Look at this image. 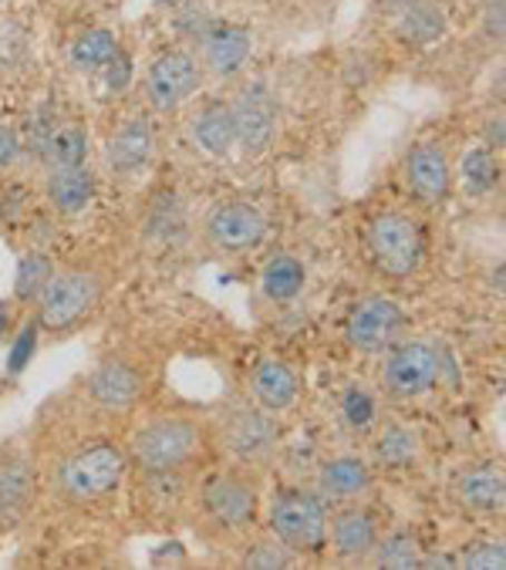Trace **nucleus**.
Wrapping results in <instances>:
<instances>
[{
  "label": "nucleus",
  "instance_id": "f257e3e1",
  "mask_svg": "<svg viewBox=\"0 0 506 570\" xmlns=\"http://www.w3.org/2000/svg\"><path fill=\"white\" fill-rule=\"evenodd\" d=\"M200 442H203V432L193 419L166 415V419L143 425L133 435V460L153 476L176 473L200 452Z\"/></svg>",
  "mask_w": 506,
  "mask_h": 570
},
{
  "label": "nucleus",
  "instance_id": "f03ea898",
  "mask_svg": "<svg viewBox=\"0 0 506 570\" xmlns=\"http://www.w3.org/2000/svg\"><path fill=\"white\" fill-rule=\"evenodd\" d=\"M125 466L129 460L115 442H91L61 466V493L71 503H95L118 490Z\"/></svg>",
  "mask_w": 506,
  "mask_h": 570
},
{
  "label": "nucleus",
  "instance_id": "7ed1b4c3",
  "mask_svg": "<svg viewBox=\"0 0 506 570\" xmlns=\"http://www.w3.org/2000/svg\"><path fill=\"white\" fill-rule=\"evenodd\" d=\"M368 250L378 264V271L389 277H409L419 271L426 240L419 223L406 213H382L368 230Z\"/></svg>",
  "mask_w": 506,
  "mask_h": 570
},
{
  "label": "nucleus",
  "instance_id": "20e7f679",
  "mask_svg": "<svg viewBox=\"0 0 506 570\" xmlns=\"http://www.w3.org/2000/svg\"><path fill=\"white\" fill-rule=\"evenodd\" d=\"M101 301V281L91 271H65L41 291V324L48 331H68L88 317Z\"/></svg>",
  "mask_w": 506,
  "mask_h": 570
},
{
  "label": "nucleus",
  "instance_id": "39448f33",
  "mask_svg": "<svg viewBox=\"0 0 506 570\" xmlns=\"http://www.w3.org/2000/svg\"><path fill=\"white\" fill-rule=\"evenodd\" d=\"M271 530L288 550H318L328 537L324 503L311 493H281L271 507Z\"/></svg>",
  "mask_w": 506,
  "mask_h": 570
},
{
  "label": "nucleus",
  "instance_id": "423d86ee",
  "mask_svg": "<svg viewBox=\"0 0 506 570\" xmlns=\"http://www.w3.org/2000/svg\"><path fill=\"white\" fill-rule=\"evenodd\" d=\"M220 439L240 466H264L278 452L281 429L267 409H240L223 422Z\"/></svg>",
  "mask_w": 506,
  "mask_h": 570
},
{
  "label": "nucleus",
  "instance_id": "0eeeda50",
  "mask_svg": "<svg viewBox=\"0 0 506 570\" xmlns=\"http://www.w3.org/2000/svg\"><path fill=\"white\" fill-rule=\"evenodd\" d=\"M233 126H236V142L243 146L246 156H261L271 149L274 132H278V101L264 85L246 88L233 105Z\"/></svg>",
  "mask_w": 506,
  "mask_h": 570
},
{
  "label": "nucleus",
  "instance_id": "6e6552de",
  "mask_svg": "<svg viewBox=\"0 0 506 570\" xmlns=\"http://www.w3.org/2000/svg\"><path fill=\"white\" fill-rule=\"evenodd\" d=\"M267 234V219L257 206L250 203H223L206 219V237L223 254L253 250Z\"/></svg>",
  "mask_w": 506,
  "mask_h": 570
},
{
  "label": "nucleus",
  "instance_id": "1a4fd4ad",
  "mask_svg": "<svg viewBox=\"0 0 506 570\" xmlns=\"http://www.w3.org/2000/svg\"><path fill=\"white\" fill-rule=\"evenodd\" d=\"M439 355L426 341H406L386 365V389L392 399H419L436 385Z\"/></svg>",
  "mask_w": 506,
  "mask_h": 570
},
{
  "label": "nucleus",
  "instance_id": "9d476101",
  "mask_svg": "<svg viewBox=\"0 0 506 570\" xmlns=\"http://www.w3.org/2000/svg\"><path fill=\"white\" fill-rule=\"evenodd\" d=\"M406 327V314L389 297H368L348 317V341L358 352H382Z\"/></svg>",
  "mask_w": 506,
  "mask_h": 570
},
{
  "label": "nucleus",
  "instance_id": "9b49d317",
  "mask_svg": "<svg viewBox=\"0 0 506 570\" xmlns=\"http://www.w3.org/2000/svg\"><path fill=\"white\" fill-rule=\"evenodd\" d=\"M196 85H200V65L186 51L159 55L149 68V78H146L149 101L159 111H173L176 105H183L196 91Z\"/></svg>",
  "mask_w": 506,
  "mask_h": 570
},
{
  "label": "nucleus",
  "instance_id": "f8f14e48",
  "mask_svg": "<svg viewBox=\"0 0 506 570\" xmlns=\"http://www.w3.org/2000/svg\"><path fill=\"white\" fill-rule=\"evenodd\" d=\"M203 507L220 527H246L257 517V490L240 476H213L203 487Z\"/></svg>",
  "mask_w": 506,
  "mask_h": 570
},
{
  "label": "nucleus",
  "instance_id": "ddd939ff",
  "mask_svg": "<svg viewBox=\"0 0 506 570\" xmlns=\"http://www.w3.org/2000/svg\"><path fill=\"white\" fill-rule=\"evenodd\" d=\"M88 395L95 405H101L108 412L133 409L143 395V375L129 362H115V358L101 362L88 375Z\"/></svg>",
  "mask_w": 506,
  "mask_h": 570
},
{
  "label": "nucleus",
  "instance_id": "4468645a",
  "mask_svg": "<svg viewBox=\"0 0 506 570\" xmlns=\"http://www.w3.org/2000/svg\"><path fill=\"white\" fill-rule=\"evenodd\" d=\"M449 156L436 142H422L409 156V186L426 203H442L449 196Z\"/></svg>",
  "mask_w": 506,
  "mask_h": 570
},
{
  "label": "nucleus",
  "instance_id": "2eb2a0df",
  "mask_svg": "<svg viewBox=\"0 0 506 570\" xmlns=\"http://www.w3.org/2000/svg\"><path fill=\"white\" fill-rule=\"evenodd\" d=\"M153 129L146 119H133V122H125L105 146V159L108 166L118 173V176H133L139 173L149 159H153Z\"/></svg>",
  "mask_w": 506,
  "mask_h": 570
},
{
  "label": "nucleus",
  "instance_id": "dca6fc26",
  "mask_svg": "<svg viewBox=\"0 0 506 570\" xmlns=\"http://www.w3.org/2000/svg\"><path fill=\"white\" fill-rule=\"evenodd\" d=\"M298 389H301V385H298L294 368L284 365V362H274V358L261 362L257 368H253V379H250L253 399H257V405L267 409V412H284V409H291L294 399H298Z\"/></svg>",
  "mask_w": 506,
  "mask_h": 570
},
{
  "label": "nucleus",
  "instance_id": "f3484780",
  "mask_svg": "<svg viewBox=\"0 0 506 570\" xmlns=\"http://www.w3.org/2000/svg\"><path fill=\"white\" fill-rule=\"evenodd\" d=\"M95 196V173L78 163V166H55L48 176V199L58 213H81Z\"/></svg>",
  "mask_w": 506,
  "mask_h": 570
},
{
  "label": "nucleus",
  "instance_id": "a211bd4d",
  "mask_svg": "<svg viewBox=\"0 0 506 570\" xmlns=\"http://www.w3.org/2000/svg\"><path fill=\"white\" fill-rule=\"evenodd\" d=\"M35 470L25 455H8L0 460V523H14L25 507L31 503Z\"/></svg>",
  "mask_w": 506,
  "mask_h": 570
},
{
  "label": "nucleus",
  "instance_id": "6ab92c4d",
  "mask_svg": "<svg viewBox=\"0 0 506 570\" xmlns=\"http://www.w3.org/2000/svg\"><path fill=\"white\" fill-rule=\"evenodd\" d=\"M331 540L341 560H364L371 557V547L378 540L374 533V520L364 510H344L338 513L334 527H331Z\"/></svg>",
  "mask_w": 506,
  "mask_h": 570
},
{
  "label": "nucleus",
  "instance_id": "aec40b11",
  "mask_svg": "<svg viewBox=\"0 0 506 570\" xmlns=\"http://www.w3.org/2000/svg\"><path fill=\"white\" fill-rule=\"evenodd\" d=\"M371 487V470L358 455H338L321 470V493L331 500H354Z\"/></svg>",
  "mask_w": 506,
  "mask_h": 570
},
{
  "label": "nucleus",
  "instance_id": "412c9836",
  "mask_svg": "<svg viewBox=\"0 0 506 570\" xmlns=\"http://www.w3.org/2000/svg\"><path fill=\"white\" fill-rule=\"evenodd\" d=\"M456 497H459L469 510H479V513L503 510V500H506L503 473L493 470V466L469 470V473H463V476L456 480Z\"/></svg>",
  "mask_w": 506,
  "mask_h": 570
},
{
  "label": "nucleus",
  "instance_id": "4be33fe9",
  "mask_svg": "<svg viewBox=\"0 0 506 570\" xmlns=\"http://www.w3.org/2000/svg\"><path fill=\"white\" fill-rule=\"evenodd\" d=\"M250 58V31L246 28H220L206 41V65L216 75H236Z\"/></svg>",
  "mask_w": 506,
  "mask_h": 570
},
{
  "label": "nucleus",
  "instance_id": "5701e85b",
  "mask_svg": "<svg viewBox=\"0 0 506 570\" xmlns=\"http://www.w3.org/2000/svg\"><path fill=\"white\" fill-rule=\"evenodd\" d=\"M193 136L203 153L210 156H226L236 146V126H233V111L230 105H213L193 126Z\"/></svg>",
  "mask_w": 506,
  "mask_h": 570
},
{
  "label": "nucleus",
  "instance_id": "b1692460",
  "mask_svg": "<svg viewBox=\"0 0 506 570\" xmlns=\"http://www.w3.org/2000/svg\"><path fill=\"white\" fill-rule=\"evenodd\" d=\"M261 287H264V294H267L271 301H291V297H298L301 287H304V264L294 261V257H288V254L274 257V261L264 267Z\"/></svg>",
  "mask_w": 506,
  "mask_h": 570
},
{
  "label": "nucleus",
  "instance_id": "393cba45",
  "mask_svg": "<svg viewBox=\"0 0 506 570\" xmlns=\"http://www.w3.org/2000/svg\"><path fill=\"white\" fill-rule=\"evenodd\" d=\"M371 557L378 567H389V570H412L419 567L422 560V550H419V540L412 533H389L386 540H374L371 547Z\"/></svg>",
  "mask_w": 506,
  "mask_h": 570
},
{
  "label": "nucleus",
  "instance_id": "a878e982",
  "mask_svg": "<svg viewBox=\"0 0 506 570\" xmlns=\"http://www.w3.org/2000/svg\"><path fill=\"white\" fill-rule=\"evenodd\" d=\"M374 460L389 466V470H402L416 460V435L402 425H389L374 442Z\"/></svg>",
  "mask_w": 506,
  "mask_h": 570
},
{
  "label": "nucleus",
  "instance_id": "bb28decb",
  "mask_svg": "<svg viewBox=\"0 0 506 570\" xmlns=\"http://www.w3.org/2000/svg\"><path fill=\"white\" fill-rule=\"evenodd\" d=\"M118 41L111 31H85L75 45H71V65L75 68H101L115 58Z\"/></svg>",
  "mask_w": 506,
  "mask_h": 570
},
{
  "label": "nucleus",
  "instance_id": "cd10ccee",
  "mask_svg": "<svg viewBox=\"0 0 506 570\" xmlns=\"http://www.w3.org/2000/svg\"><path fill=\"white\" fill-rule=\"evenodd\" d=\"M51 277H55V267H51L48 254H28V257L18 264V281H14L18 301H35V297H41V291L48 287Z\"/></svg>",
  "mask_w": 506,
  "mask_h": 570
},
{
  "label": "nucleus",
  "instance_id": "c85d7f7f",
  "mask_svg": "<svg viewBox=\"0 0 506 570\" xmlns=\"http://www.w3.org/2000/svg\"><path fill=\"white\" fill-rule=\"evenodd\" d=\"M463 179H466V186L476 189V193L493 189L496 179H499V163H496V156H493L489 149H473V153H466V156H463Z\"/></svg>",
  "mask_w": 506,
  "mask_h": 570
},
{
  "label": "nucleus",
  "instance_id": "c756f323",
  "mask_svg": "<svg viewBox=\"0 0 506 570\" xmlns=\"http://www.w3.org/2000/svg\"><path fill=\"white\" fill-rule=\"evenodd\" d=\"M48 153H51L55 166H78V163H85L88 139H85L81 129L68 126V129H61V132H55V136L48 139Z\"/></svg>",
  "mask_w": 506,
  "mask_h": 570
},
{
  "label": "nucleus",
  "instance_id": "7c9ffc66",
  "mask_svg": "<svg viewBox=\"0 0 506 570\" xmlns=\"http://www.w3.org/2000/svg\"><path fill=\"white\" fill-rule=\"evenodd\" d=\"M341 412H344V422L351 425V429H368L371 422H374V415H378V409H374V399L361 389V385H351L348 392H344V399H341Z\"/></svg>",
  "mask_w": 506,
  "mask_h": 570
},
{
  "label": "nucleus",
  "instance_id": "2f4dec72",
  "mask_svg": "<svg viewBox=\"0 0 506 570\" xmlns=\"http://www.w3.org/2000/svg\"><path fill=\"white\" fill-rule=\"evenodd\" d=\"M442 28H446V21H442V14L436 11V8H412L409 14H406V21H402V35L412 41H432V38H439L442 35Z\"/></svg>",
  "mask_w": 506,
  "mask_h": 570
},
{
  "label": "nucleus",
  "instance_id": "473e14b6",
  "mask_svg": "<svg viewBox=\"0 0 506 570\" xmlns=\"http://www.w3.org/2000/svg\"><path fill=\"white\" fill-rule=\"evenodd\" d=\"M463 567H469V570H503L506 567L503 543L499 540H479V543L466 547Z\"/></svg>",
  "mask_w": 506,
  "mask_h": 570
},
{
  "label": "nucleus",
  "instance_id": "72a5a7b5",
  "mask_svg": "<svg viewBox=\"0 0 506 570\" xmlns=\"http://www.w3.org/2000/svg\"><path fill=\"white\" fill-rule=\"evenodd\" d=\"M243 563L246 567H257V570H278V567H288L291 557H288V547L281 540H271V543H257V547H253Z\"/></svg>",
  "mask_w": 506,
  "mask_h": 570
},
{
  "label": "nucleus",
  "instance_id": "f704fd0d",
  "mask_svg": "<svg viewBox=\"0 0 506 570\" xmlns=\"http://www.w3.org/2000/svg\"><path fill=\"white\" fill-rule=\"evenodd\" d=\"M35 345H38V331H35V324H31V327L21 334L18 345H14V355H11V372H21V368L28 365V358H31Z\"/></svg>",
  "mask_w": 506,
  "mask_h": 570
},
{
  "label": "nucleus",
  "instance_id": "c9c22d12",
  "mask_svg": "<svg viewBox=\"0 0 506 570\" xmlns=\"http://www.w3.org/2000/svg\"><path fill=\"white\" fill-rule=\"evenodd\" d=\"M18 153H21V139H18V132H14V129H8V126H0V169L11 166V163L18 159Z\"/></svg>",
  "mask_w": 506,
  "mask_h": 570
},
{
  "label": "nucleus",
  "instance_id": "e433bc0d",
  "mask_svg": "<svg viewBox=\"0 0 506 570\" xmlns=\"http://www.w3.org/2000/svg\"><path fill=\"white\" fill-rule=\"evenodd\" d=\"M115 65H111V71H108V85L118 91V88H125L129 85V75H133V65H129V58H125L121 51H115V58H111Z\"/></svg>",
  "mask_w": 506,
  "mask_h": 570
},
{
  "label": "nucleus",
  "instance_id": "4c0bfd02",
  "mask_svg": "<svg viewBox=\"0 0 506 570\" xmlns=\"http://www.w3.org/2000/svg\"><path fill=\"white\" fill-rule=\"evenodd\" d=\"M486 146L489 149H503V119L499 116L486 126Z\"/></svg>",
  "mask_w": 506,
  "mask_h": 570
},
{
  "label": "nucleus",
  "instance_id": "58836bf2",
  "mask_svg": "<svg viewBox=\"0 0 506 570\" xmlns=\"http://www.w3.org/2000/svg\"><path fill=\"white\" fill-rule=\"evenodd\" d=\"M459 560H453V557H446V553H439V557H422L419 560V567H456Z\"/></svg>",
  "mask_w": 506,
  "mask_h": 570
}]
</instances>
